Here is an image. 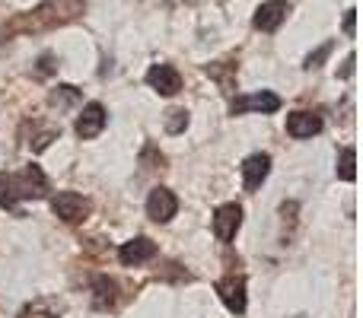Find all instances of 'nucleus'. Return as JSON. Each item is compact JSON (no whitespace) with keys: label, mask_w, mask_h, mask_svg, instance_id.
Masks as SVG:
<instances>
[{"label":"nucleus","mask_w":363,"mask_h":318,"mask_svg":"<svg viewBox=\"0 0 363 318\" xmlns=\"http://www.w3.org/2000/svg\"><path fill=\"white\" fill-rule=\"evenodd\" d=\"M51 210H55V217L61 220V223L77 226V223H83V220L89 217L93 204H89L83 194H77V191H57L55 198H51Z\"/></svg>","instance_id":"3"},{"label":"nucleus","mask_w":363,"mask_h":318,"mask_svg":"<svg viewBox=\"0 0 363 318\" xmlns=\"http://www.w3.org/2000/svg\"><path fill=\"white\" fill-rule=\"evenodd\" d=\"M185 127H188V112L185 108H169V112H166V131L182 134Z\"/></svg>","instance_id":"20"},{"label":"nucleus","mask_w":363,"mask_h":318,"mask_svg":"<svg viewBox=\"0 0 363 318\" xmlns=\"http://www.w3.org/2000/svg\"><path fill=\"white\" fill-rule=\"evenodd\" d=\"M147 86L157 89L160 96H176L182 89V76L172 64H153V67L147 70Z\"/></svg>","instance_id":"11"},{"label":"nucleus","mask_w":363,"mask_h":318,"mask_svg":"<svg viewBox=\"0 0 363 318\" xmlns=\"http://www.w3.org/2000/svg\"><path fill=\"white\" fill-rule=\"evenodd\" d=\"M118 306V283L112 280V277H96L93 280V309H99V312H108V309Z\"/></svg>","instance_id":"14"},{"label":"nucleus","mask_w":363,"mask_h":318,"mask_svg":"<svg viewBox=\"0 0 363 318\" xmlns=\"http://www.w3.org/2000/svg\"><path fill=\"white\" fill-rule=\"evenodd\" d=\"M153 258H157V242L147 236L131 239V242H125L118 249V261L125 264V268H140V264L153 261Z\"/></svg>","instance_id":"5"},{"label":"nucleus","mask_w":363,"mask_h":318,"mask_svg":"<svg viewBox=\"0 0 363 318\" xmlns=\"http://www.w3.org/2000/svg\"><path fill=\"white\" fill-rule=\"evenodd\" d=\"M287 13H290V0H264L255 10V16H252V25L258 32H274L287 19Z\"/></svg>","instance_id":"7"},{"label":"nucleus","mask_w":363,"mask_h":318,"mask_svg":"<svg viewBox=\"0 0 363 318\" xmlns=\"http://www.w3.org/2000/svg\"><path fill=\"white\" fill-rule=\"evenodd\" d=\"M217 296L223 300V306L233 315H242L245 312V277L230 274L223 280H217Z\"/></svg>","instance_id":"10"},{"label":"nucleus","mask_w":363,"mask_h":318,"mask_svg":"<svg viewBox=\"0 0 363 318\" xmlns=\"http://www.w3.org/2000/svg\"><path fill=\"white\" fill-rule=\"evenodd\" d=\"M55 70H57V57L55 55H42V57H38V70H35L38 76H51Z\"/></svg>","instance_id":"23"},{"label":"nucleus","mask_w":363,"mask_h":318,"mask_svg":"<svg viewBox=\"0 0 363 318\" xmlns=\"http://www.w3.org/2000/svg\"><path fill=\"white\" fill-rule=\"evenodd\" d=\"M108 115H106V106H99V102H89V106H83L80 118H77V137L80 140H93L102 134V127H106Z\"/></svg>","instance_id":"9"},{"label":"nucleus","mask_w":363,"mask_h":318,"mask_svg":"<svg viewBox=\"0 0 363 318\" xmlns=\"http://www.w3.org/2000/svg\"><path fill=\"white\" fill-rule=\"evenodd\" d=\"M322 131V115L315 112H294L287 115V134L296 140H309Z\"/></svg>","instance_id":"13"},{"label":"nucleus","mask_w":363,"mask_h":318,"mask_svg":"<svg viewBox=\"0 0 363 318\" xmlns=\"http://www.w3.org/2000/svg\"><path fill=\"white\" fill-rule=\"evenodd\" d=\"M268 172H271V157H268V153H252V157L242 162V185H245V191H258V188H262V181L268 178Z\"/></svg>","instance_id":"12"},{"label":"nucleus","mask_w":363,"mask_h":318,"mask_svg":"<svg viewBox=\"0 0 363 318\" xmlns=\"http://www.w3.org/2000/svg\"><path fill=\"white\" fill-rule=\"evenodd\" d=\"M239 226H242V207L239 204L217 207V213H213V236H217L220 242H233Z\"/></svg>","instance_id":"8"},{"label":"nucleus","mask_w":363,"mask_h":318,"mask_svg":"<svg viewBox=\"0 0 363 318\" xmlns=\"http://www.w3.org/2000/svg\"><path fill=\"white\" fill-rule=\"evenodd\" d=\"M26 127H29V131H35V134H32V140H29L32 153L48 150L51 140L61 137V127H57V125H42V121H26Z\"/></svg>","instance_id":"16"},{"label":"nucleus","mask_w":363,"mask_h":318,"mask_svg":"<svg viewBox=\"0 0 363 318\" xmlns=\"http://www.w3.org/2000/svg\"><path fill=\"white\" fill-rule=\"evenodd\" d=\"M48 194V175L38 166H26L19 172H0V207L16 210L23 200H38Z\"/></svg>","instance_id":"2"},{"label":"nucleus","mask_w":363,"mask_h":318,"mask_svg":"<svg viewBox=\"0 0 363 318\" xmlns=\"http://www.w3.org/2000/svg\"><path fill=\"white\" fill-rule=\"evenodd\" d=\"M57 312H61V309H57L55 302H48V300H35V302H29V306L19 309V315H16V318H57Z\"/></svg>","instance_id":"18"},{"label":"nucleus","mask_w":363,"mask_h":318,"mask_svg":"<svg viewBox=\"0 0 363 318\" xmlns=\"http://www.w3.org/2000/svg\"><path fill=\"white\" fill-rule=\"evenodd\" d=\"M354 162H357V150H354V147H345V150H341V157H338V178H345V181L357 178Z\"/></svg>","instance_id":"19"},{"label":"nucleus","mask_w":363,"mask_h":318,"mask_svg":"<svg viewBox=\"0 0 363 318\" xmlns=\"http://www.w3.org/2000/svg\"><path fill=\"white\" fill-rule=\"evenodd\" d=\"M207 76L223 86V93H233L236 86V57H226V61H217V64H207Z\"/></svg>","instance_id":"17"},{"label":"nucleus","mask_w":363,"mask_h":318,"mask_svg":"<svg viewBox=\"0 0 363 318\" xmlns=\"http://www.w3.org/2000/svg\"><path fill=\"white\" fill-rule=\"evenodd\" d=\"M179 210V198L169 191V188H153L150 198H147V217L153 223H169Z\"/></svg>","instance_id":"6"},{"label":"nucleus","mask_w":363,"mask_h":318,"mask_svg":"<svg viewBox=\"0 0 363 318\" xmlns=\"http://www.w3.org/2000/svg\"><path fill=\"white\" fill-rule=\"evenodd\" d=\"M83 13H86V0H45V4L6 19V23L0 25V45L13 42V38H23V35L55 32V29H61V25L80 19Z\"/></svg>","instance_id":"1"},{"label":"nucleus","mask_w":363,"mask_h":318,"mask_svg":"<svg viewBox=\"0 0 363 318\" xmlns=\"http://www.w3.org/2000/svg\"><path fill=\"white\" fill-rule=\"evenodd\" d=\"M332 48H335V42H325V45H319V48H315L313 55L306 57V64H303V67H306V70H315V67H322V61H325V57L332 55Z\"/></svg>","instance_id":"21"},{"label":"nucleus","mask_w":363,"mask_h":318,"mask_svg":"<svg viewBox=\"0 0 363 318\" xmlns=\"http://www.w3.org/2000/svg\"><path fill=\"white\" fill-rule=\"evenodd\" d=\"M354 64H357V57H354V55H347V61H345V67H341V80H347V76H351L354 74Z\"/></svg>","instance_id":"24"},{"label":"nucleus","mask_w":363,"mask_h":318,"mask_svg":"<svg viewBox=\"0 0 363 318\" xmlns=\"http://www.w3.org/2000/svg\"><path fill=\"white\" fill-rule=\"evenodd\" d=\"M281 108V96L271 93V89H262V93H249V96H236L230 102V115H249V112H262L271 115Z\"/></svg>","instance_id":"4"},{"label":"nucleus","mask_w":363,"mask_h":318,"mask_svg":"<svg viewBox=\"0 0 363 318\" xmlns=\"http://www.w3.org/2000/svg\"><path fill=\"white\" fill-rule=\"evenodd\" d=\"M80 99H83V93L77 86H70V83H57L48 93V106L57 108V112H67V108L80 106Z\"/></svg>","instance_id":"15"},{"label":"nucleus","mask_w":363,"mask_h":318,"mask_svg":"<svg viewBox=\"0 0 363 318\" xmlns=\"http://www.w3.org/2000/svg\"><path fill=\"white\" fill-rule=\"evenodd\" d=\"M140 162H144V169H163L166 166V157L157 150L153 144H147L144 147V157H140Z\"/></svg>","instance_id":"22"},{"label":"nucleus","mask_w":363,"mask_h":318,"mask_svg":"<svg viewBox=\"0 0 363 318\" xmlns=\"http://www.w3.org/2000/svg\"><path fill=\"white\" fill-rule=\"evenodd\" d=\"M354 13L357 10H347V16H345V35H354V19H357Z\"/></svg>","instance_id":"25"}]
</instances>
